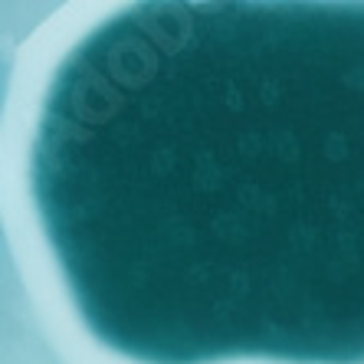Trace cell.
I'll list each match as a JSON object with an SVG mask.
<instances>
[{
  "label": "cell",
  "instance_id": "cell-1",
  "mask_svg": "<svg viewBox=\"0 0 364 364\" xmlns=\"http://www.w3.org/2000/svg\"><path fill=\"white\" fill-rule=\"evenodd\" d=\"M30 184L112 351L364 364V0L122 10L56 69Z\"/></svg>",
  "mask_w": 364,
  "mask_h": 364
}]
</instances>
